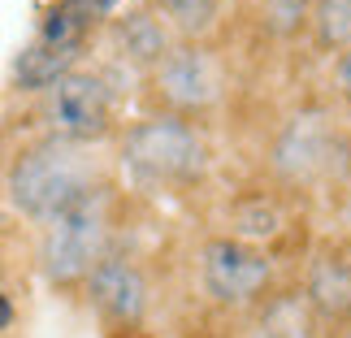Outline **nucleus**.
Here are the masks:
<instances>
[{
  "label": "nucleus",
  "mask_w": 351,
  "mask_h": 338,
  "mask_svg": "<svg viewBox=\"0 0 351 338\" xmlns=\"http://www.w3.org/2000/svg\"><path fill=\"white\" fill-rule=\"evenodd\" d=\"M87 48H52V44H39V39H31L18 57H13L9 65V78H13V91H44L57 83V78H65L70 70H78V61H83Z\"/></svg>",
  "instance_id": "nucleus-13"
},
{
  "label": "nucleus",
  "mask_w": 351,
  "mask_h": 338,
  "mask_svg": "<svg viewBox=\"0 0 351 338\" xmlns=\"http://www.w3.org/2000/svg\"><path fill=\"white\" fill-rule=\"evenodd\" d=\"M117 182L96 186L91 195H83L78 204L57 213L48 226H39V274L48 287L57 291H74L83 287L87 274L96 269L113 248H121L117 239Z\"/></svg>",
  "instance_id": "nucleus-4"
},
{
  "label": "nucleus",
  "mask_w": 351,
  "mask_h": 338,
  "mask_svg": "<svg viewBox=\"0 0 351 338\" xmlns=\"http://www.w3.org/2000/svg\"><path fill=\"white\" fill-rule=\"evenodd\" d=\"M113 143V169L139 195H186L213 173V139L199 121L147 113L121 126Z\"/></svg>",
  "instance_id": "nucleus-1"
},
{
  "label": "nucleus",
  "mask_w": 351,
  "mask_h": 338,
  "mask_svg": "<svg viewBox=\"0 0 351 338\" xmlns=\"http://www.w3.org/2000/svg\"><path fill=\"white\" fill-rule=\"evenodd\" d=\"M87 308L113 334H139L156 317V278L130 248H113L83 282Z\"/></svg>",
  "instance_id": "nucleus-8"
},
{
  "label": "nucleus",
  "mask_w": 351,
  "mask_h": 338,
  "mask_svg": "<svg viewBox=\"0 0 351 338\" xmlns=\"http://www.w3.org/2000/svg\"><path fill=\"white\" fill-rule=\"evenodd\" d=\"M13 326V304H9V295L0 291V330H9Z\"/></svg>",
  "instance_id": "nucleus-19"
},
{
  "label": "nucleus",
  "mask_w": 351,
  "mask_h": 338,
  "mask_svg": "<svg viewBox=\"0 0 351 338\" xmlns=\"http://www.w3.org/2000/svg\"><path fill=\"white\" fill-rule=\"evenodd\" d=\"M252 13L269 39H295L308 31L313 0H252Z\"/></svg>",
  "instance_id": "nucleus-16"
},
{
  "label": "nucleus",
  "mask_w": 351,
  "mask_h": 338,
  "mask_svg": "<svg viewBox=\"0 0 351 338\" xmlns=\"http://www.w3.org/2000/svg\"><path fill=\"white\" fill-rule=\"evenodd\" d=\"M265 173L278 191H326L351 178V126L321 109H295L278 121L265 147Z\"/></svg>",
  "instance_id": "nucleus-3"
},
{
  "label": "nucleus",
  "mask_w": 351,
  "mask_h": 338,
  "mask_svg": "<svg viewBox=\"0 0 351 338\" xmlns=\"http://www.w3.org/2000/svg\"><path fill=\"white\" fill-rule=\"evenodd\" d=\"M113 182V160L91 143H70L57 134L26 143L5 169V200L18 217L48 226L57 213L78 204L96 186Z\"/></svg>",
  "instance_id": "nucleus-2"
},
{
  "label": "nucleus",
  "mask_w": 351,
  "mask_h": 338,
  "mask_svg": "<svg viewBox=\"0 0 351 338\" xmlns=\"http://www.w3.org/2000/svg\"><path fill=\"white\" fill-rule=\"evenodd\" d=\"M217 234H230V239H243L252 248H265L274 252V243L287 234V213H282L278 195L269 191H256V195H243L226 208V226Z\"/></svg>",
  "instance_id": "nucleus-12"
},
{
  "label": "nucleus",
  "mask_w": 351,
  "mask_h": 338,
  "mask_svg": "<svg viewBox=\"0 0 351 338\" xmlns=\"http://www.w3.org/2000/svg\"><path fill=\"white\" fill-rule=\"evenodd\" d=\"M330 83H334V100H339L343 113L351 117V48L334 57V65H330Z\"/></svg>",
  "instance_id": "nucleus-17"
},
{
  "label": "nucleus",
  "mask_w": 351,
  "mask_h": 338,
  "mask_svg": "<svg viewBox=\"0 0 351 338\" xmlns=\"http://www.w3.org/2000/svg\"><path fill=\"white\" fill-rule=\"evenodd\" d=\"M44 126L57 139L70 143H109L117 139L121 121H117V87L104 70H87L78 65L65 78H57L44 91Z\"/></svg>",
  "instance_id": "nucleus-7"
},
{
  "label": "nucleus",
  "mask_w": 351,
  "mask_h": 338,
  "mask_svg": "<svg viewBox=\"0 0 351 338\" xmlns=\"http://www.w3.org/2000/svg\"><path fill=\"white\" fill-rule=\"evenodd\" d=\"M152 9L165 18L173 39H213L234 0H152Z\"/></svg>",
  "instance_id": "nucleus-14"
},
{
  "label": "nucleus",
  "mask_w": 351,
  "mask_h": 338,
  "mask_svg": "<svg viewBox=\"0 0 351 338\" xmlns=\"http://www.w3.org/2000/svg\"><path fill=\"white\" fill-rule=\"evenodd\" d=\"M300 295L321 330L351 326V239H321L304 256Z\"/></svg>",
  "instance_id": "nucleus-9"
},
{
  "label": "nucleus",
  "mask_w": 351,
  "mask_h": 338,
  "mask_svg": "<svg viewBox=\"0 0 351 338\" xmlns=\"http://www.w3.org/2000/svg\"><path fill=\"white\" fill-rule=\"evenodd\" d=\"M308 39L317 52L339 57L351 48V0H313L308 13Z\"/></svg>",
  "instance_id": "nucleus-15"
},
{
  "label": "nucleus",
  "mask_w": 351,
  "mask_h": 338,
  "mask_svg": "<svg viewBox=\"0 0 351 338\" xmlns=\"http://www.w3.org/2000/svg\"><path fill=\"white\" fill-rule=\"evenodd\" d=\"M252 326H247V338H326L321 321L313 317V308L304 304L300 287L295 291H274L261 308H252Z\"/></svg>",
  "instance_id": "nucleus-11"
},
{
  "label": "nucleus",
  "mask_w": 351,
  "mask_h": 338,
  "mask_svg": "<svg viewBox=\"0 0 351 338\" xmlns=\"http://www.w3.org/2000/svg\"><path fill=\"white\" fill-rule=\"evenodd\" d=\"M83 9H87L100 26H104V22H113L117 13H121V0H83Z\"/></svg>",
  "instance_id": "nucleus-18"
},
{
  "label": "nucleus",
  "mask_w": 351,
  "mask_h": 338,
  "mask_svg": "<svg viewBox=\"0 0 351 338\" xmlns=\"http://www.w3.org/2000/svg\"><path fill=\"white\" fill-rule=\"evenodd\" d=\"M143 83L152 113H169L204 126L230 100V65L213 48V39H173L165 57L143 74Z\"/></svg>",
  "instance_id": "nucleus-5"
},
{
  "label": "nucleus",
  "mask_w": 351,
  "mask_h": 338,
  "mask_svg": "<svg viewBox=\"0 0 351 338\" xmlns=\"http://www.w3.org/2000/svg\"><path fill=\"white\" fill-rule=\"evenodd\" d=\"M109 39H113V52H117L121 65L147 74L169 52L173 31L165 26V18L152 9V0H147V5H134L126 13H117V18L109 22Z\"/></svg>",
  "instance_id": "nucleus-10"
},
{
  "label": "nucleus",
  "mask_w": 351,
  "mask_h": 338,
  "mask_svg": "<svg viewBox=\"0 0 351 338\" xmlns=\"http://www.w3.org/2000/svg\"><path fill=\"white\" fill-rule=\"evenodd\" d=\"M191 287L204 304L247 317L278 291V256L213 230L191 248Z\"/></svg>",
  "instance_id": "nucleus-6"
}]
</instances>
